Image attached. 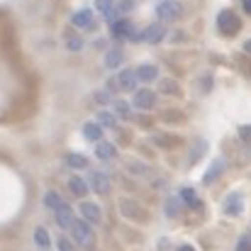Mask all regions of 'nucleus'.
I'll return each mask as SVG.
<instances>
[{"label": "nucleus", "instance_id": "nucleus-5", "mask_svg": "<svg viewBox=\"0 0 251 251\" xmlns=\"http://www.w3.org/2000/svg\"><path fill=\"white\" fill-rule=\"evenodd\" d=\"M134 107H139V110H151L154 105H156V93L151 90V88H142V90H137L134 93Z\"/></svg>", "mask_w": 251, "mask_h": 251}, {"label": "nucleus", "instance_id": "nucleus-25", "mask_svg": "<svg viewBox=\"0 0 251 251\" xmlns=\"http://www.w3.org/2000/svg\"><path fill=\"white\" fill-rule=\"evenodd\" d=\"M164 212H166L168 217H178L180 215V200L178 198H168L166 205H164Z\"/></svg>", "mask_w": 251, "mask_h": 251}, {"label": "nucleus", "instance_id": "nucleus-19", "mask_svg": "<svg viewBox=\"0 0 251 251\" xmlns=\"http://www.w3.org/2000/svg\"><path fill=\"white\" fill-rule=\"evenodd\" d=\"M225 212L232 215V217H237V215L242 212V195H239V193H234V195H229V198L225 200Z\"/></svg>", "mask_w": 251, "mask_h": 251}, {"label": "nucleus", "instance_id": "nucleus-36", "mask_svg": "<svg viewBox=\"0 0 251 251\" xmlns=\"http://www.w3.org/2000/svg\"><path fill=\"white\" fill-rule=\"evenodd\" d=\"M242 7H244V10L251 15V0H242Z\"/></svg>", "mask_w": 251, "mask_h": 251}, {"label": "nucleus", "instance_id": "nucleus-7", "mask_svg": "<svg viewBox=\"0 0 251 251\" xmlns=\"http://www.w3.org/2000/svg\"><path fill=\"white\" fill-rule=\"evenodd\" d=\"M71 22H74V27H78V29H93V27H95L93 10H78V12H74Z\"/></svg>", "mask_w": 251, "mask_h": 251}, {"label": "nucleus", "instance_id": "nucleus-26", "mask_svg": "<svg viewBox=\"0 0 251 251\" xmlns=\"http://www.w3.org/2000/svg\"><path fill=\"white\" fill-rule=\"evenodd\" d=\"M66 49H69V51H81V49H83V39H81L78 34H71V32H69V34H66Z\"/></svg>", "mask_w": 251, "mask_h": 251}, {"label": "nucleus", "instance_id": "nucleus-38", "mask_svg": "<svg viewBox=\"0 0 251 251\" xmlns=\"http://www.w3.org/2000/svg\"><path fill=\"white\" fill-rule=\"evenodd\" d=\"M176 251H195V249H193V247H188V244H185V247H178V249H176Z\"/></svg>", "mask_w": 251, "mask_h": 251}, {"label": "nucleus", "instance_id": "nucleus-11", "mask_svg": "<svg viewBox=\"0 0 251 251\" xmlns=\"http://www.w3.org/2000/svg\"><path fill=\"white\" fill-rule=\"evenodd\" d=\"M95 156H98L100 161H112V159L117 156V149H115L110 142H98V144H95Z\"/></svg>", "mask_w": 251, "mask_h": 251}, {"label": "nucleus", "instance_id": "nucleus-9", "mask_svg": "<svg viewBox=\"0 0 251 251\" xmlns=\"http://www.w3.org/2000/svg\"><path fill=\"white\" fill-rule=\"evenodd\" d=\"M115 83H117L120 90H134V88H137V76H134L132 69H122L120 76L115 78Z\"/></svg>", "mask_w": 251, "mask_h": 251}, {"label": "nucleus", "instance_id": "nucleus-41", "mask_svg": "<svg viewBox=\"0 0 251 251\" xmlns=\"http://www.w3.org/2000/svg\"><path fill=\"white\" fill-rule=\"evenodd\" d=\"M161 2H171V0H161Z\"/></svg>", "mask_w": 251, "mask_h": 251}, {"label": "nucleus", "instance_id": "nucleus-30", "mask_svg": "<svg viewBox=\"0 0 251 251\" xmlns=\"http://www.w3.org/2000/svg\"><path fill=\"white\" fill-rule=\"evenodd\" d=\"M93 98L100 102V105H107V102H112V98H110V93H105V90H95L93 93Z\"/></svg>", "mask_w": 251, "mask_h": 251}, {"label": "nucleus", "instance_id": "nucleus-16", "mask_svg": "<svg viewBox=\"0 0 251 251\" xmlns=\"http://www.w3.org/2000/svg\"><path fill=\"white\" fill-rule=\"evenodd\" d=\"M83 137L88 142H102V127L98 125V122H85L83 125Z\"/></svg>", "mask_w": 251, "mask_h": 251}, {"label": "nucleus", "instance_id": "nucleus-34", "mask_svg": "<svg viewBox=\"0 0 251 251\" xmlns=\"http://www.w3.org/2000/svg\"><path fill=\"white\" fill-rule=\"evenodd\" d=\"M237 251H251L249 237H242V239H239V244H237Z\"/></svg>", "mask_w": 251, "mask_h": 251}, {"label": "nucleus", "instance_id": "nucleus-8", "mask_svg": "<svg viewBox=\"0 0 251 251\" xmlns=\"http://www.w3.org/2000/svg\"><path fill=\"white\" fill-rule=\"evenodd\" d=\"M225 168H227V161H225V159H215V161L210 164V168L205 171L202 180H205L207 185H210V183H215V180H217V178L225 173Z\"/></svg>", "mask_w": 251, "mask_h": 251}, {"label": "nucleus", "instance_id": "nucleus-18", "mask_svg": "<svg viewBox=\"0 0 251 251\" xmlns=\"http://www.w3.org/2000/svg\"><path fill=\"white\" fill-rule=\"evenodd\" d=\"M110 105H112V115H115V117H125V120H127V117H132V107H129V102H127V100L115 98Z\"/></svg>", "mask_w": 251, "mask_h": 251}, {"label": "nucleus", "instance_id": "nucleus-23", "mask_svg": "<svg viewBox=\"0 0 251 251\" xmlns=\"http://www.w3.org/2000/svg\"><path fill=\"white\" fill-rule=\"evenodd\" d=\"M95 120H98L100 127H117V117H115L112 112H107V110H100Z\"/></svg>", "mask_w": 251, "mask_h": 251}, {"label": "nucleus", "instance_id": "nucleus-13", "mask_svg": "<svg viewBox=\"0 0 251 251\" xmlns=\"http://www.w3.org/2000/svg\"><path fill=\"white\" fill-rule=\"evenodd\" d=\"M120 210H122V215H125V217L142 220V207H139L137 202H132L129 198H122V200H120Z\"/></svg>", "mask_w": 251, "mask_h": 251}, {"label": "nucleus", "instance_id": "nucleus-12", "mask_svg": "<svg viewBox=\"0 0 251 251\" xmlns=\"http://www.w3.org/2000/svg\"><path fill=\"white\" fill-rule=\"evenodd\" d=\"M54 217H56V225H59V227H64V229H69V227L74 225V220H76V217H74V210H71L69 205L59 207V210L54 212Z\"/></svg>", "mask_w": 251, "mask_h": 251}, {"label": "nucleus", "instance_id": "nucleus-22", "mask_svg": "<svg viewBox=\"0 0 251 251\" xmlns=\"http://www.w3.org/2000/svg\"><path fill=\"white\" fill-rule=\"evenodd\" d=\"M34 244H37L39 249H49V247H51L49 232H47L44 227H37V229H34Z\"/></svg>", "mask_w": 251, "mask_h": 251}, {"label": "nucleus", "instance_id": "nucleus-6", "mask_svg": "<svg viewBox=\"0 0 251 251\" xmlns=\"http://www.w3.org/2000/svg\"><path fill=\"white\" fill-rule=\"evenodd\" d=\"M78 212H81L83 222H88V225H98L102 220V212H100V207L95 202H81L78 205Z\"/></svg>", "mask_w": 251, "mask_h": 251}, {"label": "nucleus", "instance_id": "nucleus-1", "mask_svg": "<svg viewBox=\"0 0 251 251\" xmlns=\"http://www.w3.org/2000/svg\"><path fill=\"white\" fill-rule=\"evenodd\" d=\"M69 229H71L74 242H76L78 247H85V249L93 247V229H90L88 222H83V220H74V225H71Z\"/></svg>", "mask_w": 251, "mask_h": 251}, {"label": "nucleus", "instance_id": "nucleus-24", "mask_svg": "<svg viewBox=\"0 0 251 251\" xmlns=\"http://www.w3.org/2000/svg\"><path fill=\"white\" fill-rule=\"evenodd\" d=\"M178 200H183L185 205H193V207H200V200H198V193L193 190V188H183L180 190V198Z\"/></svg>", "mask_w": 251, "mask_h": 251}, {"label": "nucleus", "instance_id": "nucleus-37", "mask_svg": "<svg viewBox=\"0 0 251 251\" xmlns=\"http://www.w3.org/2000/svg\"><path fill=\"white\" fill-rule=\"evenodd\" d=\"M95 49H105V39H95Z\"/></svg>", "mask_w": 251, "mask_h": 251}, {"label": "nucleus", "instance_id": "nucleus-17", "mask_svg": "<svg viewBox=\"0 0 251 251\" xmlns=\"http://www.w3.org/2000/svg\"><path fill=\"white\" fill-rule=\"evenodd\" d=\"M164 34H166V29H164V25H151V27H147V32L142 34L149 44H159L161 39H164Z\"/></svg>", "mask_w": 251, "mask_h": 251}, {"label": "nucleus", "instance_id": "nucleus-40", "mask_svg": "<svg viewBox=\"0 0 251 251\" xmlns=\"http://www.w3.org/2000/svg\"><path fill=\"white\" fill-rule=\"evenodd\" d=\"M244 49H247V51L251 54V39H249V42H244Z\"/></svg>", "mask_w": 251, "mask_h": 251}, {"label": "nucleus", "instance_id": "nucleus-4", "mask_svg": "<svg viewBox=\"0 0 251 251\" xmlns=\"http://www.w3.org/2000/svg\"><path fill=\"white\" fill-rule=\"evenodd\" d=\"M85 183H88V188H93V193H98V195H105V193L110 190V178H107V173H102V171H90Z\"/></svg>", "mask_w": 251, "mask_h": 251}, {"label": "nucleus", "instance_id": "nucleus-35", "mask_svg": "<svg viewBox=\"0 0 251 251\" xmlns=\"http://www.w3.org/2000/svg\"><path fill=\"white\" fill-rule=\"evenodd\" d=\"M132 2H134V0H122V2H120V12H127V10H132Z\"/></svg>", "mask_w": 251, "mask_h": 251}, {"label": "nucleus", "instance_id": "nucleus-3", "mask_svg": "<svg viewBox=\"0 0 251 251\" xmlns=\"http://www.w3.org/2000/svg\"><path fill=\"white\" fill-rule=\"evenodd\" d=\"M180 15H183V7H180V2H176V0L156 5V17H159L161 22H176Z\"/></svg>", "mask_w": 251, "mask_h": 251}, {"label": "nucleus", "instance_id": "nucleus-29", "mask_svg": "<svg viewBox=\"0 0 251 251\" xmlns=\"http://www.w3.org/2000/svg\"><path fill=\"white\" fill-rule=\"evenodd\" d=\"M159 90L161 93H178V85H176V81H171V78H164L159 83Z\"/></svg>", "mask_w": 251, "mask_h": 251}, {"label": "nucleus", "instance_id": "nucleus-31", "mask_svg": "<svg viewBox=\"0 0 251 251\" xmlns=\"http://www.w3.org/2000/svg\"><path fill=\"white\" fill-rule=\"evenodd\" d=\"M56 247H59V251H76L74 244H71V239H66V237H59L56 239Z\"/></svg>", "mask_w": 251, "mask_h": 251}, {"label": "nucleus", "instance_id": "nucleus-15", "mask_svg": "<svg viewBox=\"0 0 251 251\" xmlns=\"http://www.w3.org/2000/svg\"><path fill=\"white\" fill-rule=\"evenodd\" d=\"M207 151V142L205 139H198L193 147H190V151H188V166H193V164H198L200 161V156Z\"/></svg>", "mask_w": 251, "mask_h": 251}, {"label": "nucleus", "instance_id": "nucleus-39", "mask_svg": "<svg viewBox=\"0 0 251 251\" xmlns=\"http://www.w3.org/2000/svg\"><path fill=\"white\" fill-rule=\"evenodd\" d=\"M244 159H249V161H251V147L247 149V151H244Z\"/></svg>", "mask_w": 251, "mask_h": 251}, {"label": "nucleus", "instance_id": "nucleus-10", "mask_svg": "<svg viewBox=\"0 0 251 251\" xmlns=\"http://www.w3.org/2000/svg\"><path fill=\"white\" fill-rule=\"evenodd\" d=\"M134 76H137V81L151 83V81H156V78H159V69H156L154 64H144V66H139V69L134 71Z\"/></svg>", "mask_w": 251, "mask_h": 251}, {"label": "nucleus", "instance_id": "nucleus-2", "mask_svg": "<svg viewBox=\"0 0 251 251\" xmlns=\"http://www.w3.org/2000/svg\"><path fill=\"white\" fill-rule=\"evenodd\" d=\"M217 25H220V32L222 34H237L239 32V27H242V22H239V17L232 12V10H222L220 15H217Z\"/></svg>", "mask_w": 251, "mask_h": 251}, {"label": "nucleus", "instance_id": "nucleus-21", "mask_svg": "<svg viewBox=\"0 0 251 251\" xmlns=\"http://www.w3.org/2000/svg\"><path fill=\"white\" fill-rule=\"evenodd\" d=\"M44 205H47L49 210H54V212H56V210H59V207H64L66 202H64V198H61L56 190H47V195H44Z\"/></svg>", "mask_w": 251, "mask_h": 251}, {"label": "nucleus", "instance_id": "nucleus-14", "mask_svg": "<svg viewBox=\"0 0 251 251\" xmlns=\"http://www.w3.org/2000/svg\"><path fill=\"white\" fill-rule=\"evenodd\" d=\"M69 188H71V193L76 195V198H85L88 195V183H85V178H81V176H71L69 178Z\"/></svg>", "mask_w": 251, "mask_h": 251}, {"label": "nucleus", "instance_id": "nucleus-20", "mask_svg": "<svg viewBox=\"0 0 251 251\" xmlns=\"http://www.w3.org/2000/svg\"><path fill=\"white\" fill-rule=\"evenodd\" d=\"M122 61H125V54H122L120 49H110V51L105 54V66H107L110 71H112V69H120Z\"/></svg>", "mask_w": 251, "mask_h": 251}, {"label": "nucleus", "instance_id": "nucleus-32", "mask_svg": "<svg viewBox=\"0 0 251 251\" xmlns=\"http://www.w3.org/2000/svg\"><path fill=\"white\" fill-rule=\"evenodd\" d=\"M127 168H129L132 173H139V176H147V173H149V168L142 166V164H137V161H129V164H127Z\"/></svg>", "mask_w": 251, "mask_h": 251}, {"label": "nucleus", "instance_id": "nucleus-33", "mask_svg": "<svg viewBox=\"0 0 251 251\" xmlns=\"http://www.w3.org/2000/svg\"><path fill=\"white\" fill-rule=\"evenodd\" d=\"M239 137H242L247 144H251V127H247V125H244V127H239Z\"/></svg>", "mask_w": 251, "mask_h": 251}, {"label": "nucleus", "instance_id": "nucleus-28", "mask_svg": "<svg viewBox=\"0 0 251 251\" xmlns=\"http://www.w3.org/2000/svg\"><path fill=\"white\" fill-rule=\"evenodd\" d=\"M95 10L98 12H102L105 17L110 15V10H112V0H95Z\"/></svg>", "mask_w": 251, "mask_h": 251}, {"label": "nucleus", "instance_id": "nucleus-27", "mask_svg": "<svg viewBox=\"0 0 251 251\" xmlns=\"http://www.w3.org/2000/svg\"><path fill=\"white\" fill-rule=\"evenodd\" d=\"M66 164L71 168H85L88 166V159H85L83 154H69L66 156Z\"/></svg>", "mask_w": 251, "mask_h": 251}]
</instances>
